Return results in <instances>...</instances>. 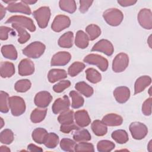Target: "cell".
Returning <instances> with one entry per match:
<instances>
[{
    "mask_svg": "<svg viewBox=\"0 0 152 152\" xmlns=\"http://www.w3.org/2000/svg\"><path fill=\"white\" fill-rule=\"evenodd\" d=\"M111 136L113 140L121 144L126 143L129 140L128 133L126 131L123 129H118L113 131Z\"/></svg>",
    "mask_w": 152,
    "mask_h": 152,
    "instance_id": "obj_33",
    "label": "cell"
},
{
    "mask_svg": "<svg viewBox=\"0 0 152 152\" xmlns=\"http://www.w3.org/2000/svg\"><path fill=\"white\" fill-rule=\"evenodd\" d=\"M86 78L90 83L96 84L100 82L102 80V76L100 72L93 68H89L86 70Z\"/></svg>",
    "mask_w": 152,
    "mask_h": 152,
    "instance_id": "obj_36",
    "label": "cell"
},
{
    "mask_svg": "<svg viewBox=\"0 0 152 152\" xmlns=\"http://www.w3.org/2000/svg\"><path fill=\"white\" fill-rule=\"evenodd\" d=\"M47 131L43 128H37L33 130L32 132L33 140L38 144H43L48 135Z\"/></svg>",
    "mask_w": 152,
    "mask_h": 152,
    "instance_id": "obj_31",
    "label": "cell"
},
{
    "mask_svg": "<svg viewBox=\"0 0 152 152\" xmlns=\"http://www.w3.org/2000/svg\"><path fill=\"white\" fill-rule=\"evenodd\" d=\"M67 77V73L65 70L62 69H52L48 74V78L50 83H53Z\"/></svg>",
    "mask_w": 152,
    "mask_h": 152,
    "instance_id": "obj_21",
    "label": "cell"
},
{
    "mask_svg": "<svg viewBox=\"0 0 152 152\" xmlns=\"http://www.w3.org/2000/svg\"><path fill=\"white\" fill-rule=\"evenodd\" d=\"M5 13H6L5 8L1 4H0V17H1V20H2L4 17L5 15Z\"/></svg>",
    "mask_w": 152,
    "mask_h": 152,
    "instance_id": "obj_53",
    "label": "cell"
},
{
    "mask_svg": "<svg viewBox=\"0 0 152 152\" xmlns=\"http://www.w3.org/2000/svg\"><path fill=\"white\" fill-rule=\"evenodd\" d=\"M89 43V38L88 35L82 30H79L77 32L75 38V45L81 49L86 48Z\"/></svg>",
    "mask_w": 152,
    "mask_h": 152,
    "instance_id": "obj_24",
    "label": "cell"
},
{
    "mask_svg": "<svg viewBox=\"0 0 152 152\" xmlns=\"http://www.w3.org/2000/svg\"><path fill=\"white\" fill-rule=\"evenodd\" d=\"M129 131L133 138L138 140L143 139L148 133L146 125L140 122H132L129 125Z\"/></svg>",
    "mask_w": 152,
    "mask_h": 152,
    "instance_id": "obj_7",
    "label": "cell"
},
{
    "mask_svg": "<svg viewBox=\"0 0 152 152\" xmlns=\"http://www.w3.org/2000/svg\"><path fill=\"white\" fill-rule=\"evenodd\" d=\"M75 88L78 91L87 97L91 96L94 92L93 88L84 81L77 83L75 86Z\"/></svg>",
    "mask_w": 152,
    "mask_h": 152,
    "instance_id": "obj_29",
    "label": "cell"
},
{
    "mask_svg": "<svg viewBox=\"0 0 152 152\" xmlns=\"http://www.w3.org/2000/svg\"><path fill=\"white\" fill-rule=\"evenodd\" d=\"M115 144L109 140H101L97 144V149L100 152H109L114 149Z\"/></svg>",
    "mask_w": 152,
    "mask_h": 152,
    "instance_id": "obj_42",
    "label": "cell"
},
{
    "mask_svg": "<svg viewBox=\"0 0 152 152\" xmlns=\"http://www.w3.org/2000/svg\"><path fill=\"white\" fill-rule=\"evenodd\" d=\"M71 85V82L69 80H62L56 84L53 87V90L56 93H61L65 89L68 88Z\"/></svg>",
    "mask_w": 152,
    "mask_h": 152,
    "instance_id": "obj_46",
    "label": "cell"
},
{
    "mask_svg": "<svg viewBox=\"0 0 152 152\" xmlns=\"http://www.w3.org/2000/svg\"><path fill=\"white\" fill-rule=\"evenodd\" d=\"M151 142H152V141L150 140V142H149V143H148V146H147V148H148V150L149 151H151V150H152Z\"/></svg>",
    "mask_w": 152,
    "mask_h": 152,
    "instance_id": "obj_56",
    "label": "cell"
},
{
    "mask_svg": "<svg viewBox=\"0 0 152 152\" xmlns=\"http://www.w3.org/2000/svg\"><path fill=\"white\" fill-rule=\"evenodd\" d=\"M147 42H148V44L150 46V48H151V35H150L147 40Z\"/></svg>",
    "mask_w": 152,
    "mask_h": 152,
    "instance_id": "obj_57",
    "label": "cell"
},
{
    "mask_svg": "<svg viewBox=\"0 0 152 152\" xmlns=\"http://www.w3.org/2000/svg\"><path fill=\"white\" fill-rule=\"evenodd\" d=\"M129 64V56L125 53L118 54L113 60L112 69L115 72H121L128 66Z\"/></svg>",
    "mask_w": 152,
    "mask_h": 152,
    "instance_id": "obj_8",
    "label": "cell"
},
{
    "mask_svg": "<svg viewBox=\"0 0 152 152\" xmlns=\"http://www.w3.org/2000/svg\"><path fill=\"white\" fill-rule=\"evenodd\" d=\"M86 31L88 34L89 40H94L97 39L101 34L100 27L96 24H90L86 28Z\"/></svg>",
    "mask_w": 152,
    "mask_h": 152,
    "instance_id": "obj_38",
    "label": "cell"
},
{
    "mask_svg": "<svg viewBox=\"0 0 152 152\" xmlns=\"http://www.w3.org/2000/svg\"><path fill=\"white\" fill-rule=\"evenodd\" d=\"M14 140V133L11 129H5L0 134V141L2 144H10Z\"/></svg>",
    "mask_w": 152,
    "mask_h": 152,
    "instance_id": "obj_44",
    "label": "cell"
},
{
    "mask_svg": "<svg viewBox=\"0 0 152 152\" xmlns=\"http://www.w3.org/2000/svg\"><path fill=\"white\" fill-rule=\"evenodd\" d=\"M71 54L66 51H61L55 53L51 59V66H64L71 60Z\"/></svg>",
    "mask_w": 152,
    "mask_h": 152,
    "instance_id": "obj_12",
    "label": "cell"
},
{
    "mask_svg": "<svg viewBox=\"0 0 152 152\" xmlns=\"http://www.w3.org/2000/svg\"><path fill=\"white\" fill-rule=\"evenodd\" d=\"M71 20L69 18L64 15H56L51 25L52 29L56 32H60L69 27Z\"/></svg>",
    "mask_w": 152,
    "mask_h": 152,
    "instance_id": "obj_10",
    "label": "cell"
},
{
    "mask_svg": "<svg viewBox=\"0 0 152 152\" xmlns=\"http://www.w3.org/2000/svg\"><path fill=\"white\" fill-rule=\"evenodd\" d=\"M10 151H11L10 149L8 147L4 146V145L1 146V148H0L1 152H10Z\"/></svg>",
    "mask_w": 152,
    "mask_h": 152,
    "instance_id": "obj_54",
    "label": "cell"
},
{
    "mask_svg": "<svg viewBox=\"0 0 152 152\" xmlns=\"http://www.w3.org/2000/svg\"><path fill=\"white\" fill-rule=\"evenodd\" d=\"M148 93H149L150 96H151V88H149V90H148Z\"/></svg>",
    "mask_w": 152,
    "mask_h": 152,
    "instance_id": "obj_59",
    "label": "cell"
},
{
    "mask_svg": "<svg viewBox=\"0 0 152 152\" xmlns=\"http://www.w3.org/2000/svg\"><path fill=\"white\" fill-rule=\"evenodd\" d=\"M59 5L62 10L69 13H74L77 9L76 2L74 0H61Z\"/></svg>",
    "mask_w": 152,
    "mask_h": 152,
    "instance_id": "obj_34",
    "label": "cell"
},
{
    "mask_svg": "<svg viewBox=\"0 0 152 152\" xmlns=\"http://www.w3.org/2000/svg\"><path fill=\"white\" fill-rule=\"evenodd\" d=\"M52 100V96L46 91H42L37 93L34 97L35 104L41 108H45L49 106Z\"/></svg>",
    "mask_w": 152,
    "mask_h": 152,
    "instance_id": "obj_14",
    "label": "cell"
},
{
    "mask_svg": "<svg viewBox=\"0 0 152 152\" xmlns=\"http://www.w3.org/2000/svg\"><path fill=\"white\" fill-rule=\"evenodd\" d=\"M69 96L72 99L71 106L74 109H78L83 106L84 103V98L76 91L72 90L69 92Z\"/></svg>",
    "mask_w": 152,
    "mask_h": 152,
    "instance_id": "obj_35",
    "label": "cell"
},
{
    "mask_svg": "<svg viewBox=\"0 0 152 152\" xmlns=\"http://www.w3.org/2000/svg\"><path fill=\"white\" fill-rule=\"evenodd\" d=\"M13 31V30L5 26L0 27V39L2 40H5L8 38V33Z\"/></svg>",
    "mask_w": 152,
    "mask_h": 152,
    "instance_id": "obj_50",
    "label": "cell"
},
{
    "mask_svg": "<svg viewBox=\"0 0 152 152\" xmlns=\"http://www.w3.org/2000/svg\"><path fill=\"white\" fill-rule=\"evenodd\" d=\"M83 61L87 64L96 65L102 71H106L108 68L107 60L98 54H89L84 57Z\"/></svg>",
    "mask_w": 152,
    "mask_h": 152,
    "instance_id": "obj_5",
    "label": "cell"
},
{
    "mask_svg": "<svg viewBox=\"0 0 152 152\" xmlns=\"http://www.w3.org/2000/svg\"><path fill=\"white\" fill-rule=\"evenodd\" d=\"M27 149L30 151H42L43 149L33 144H30L27 146Z\"/></svg>",
    "mask_w": 152,
    "mask_h": 152,
    "instance_id": "obj_52",
    "label": "cell"
},
{
    "mask_svg": "<svg viewBox=\"0 0 152 152\" xmlns=\"http://www.w3.org/2000/svg\"><path fill=\"white\" fill-rule=\"evenodd\" d=\"M47 113V109L45 108H36L30 115V119L33 123H39L44 120Z\"/></svg>",
    "mask_w": 152,
    "mask_h": 152,
    "instance_id": "obj_28",
    "label": "cell"
},
{
    "mask_svg": "<svg viewBox=\"0 0 152 152\" xmlns=\"http://www.w3.org/2000/svg\"><path fill=\"white\" fill-rule=\"evenodd\" d=\"M73 33L72 31H67L59 37L58 43L61 48H70L73 45Z\"/></svg>",
    "mask_w": 152,
    "mask_h": 152,
    "instance_id": "obj_25",
    "label": "cell"
},
{
    "mask_svg": "<svg viewBox=\"0 0 152 152\" xmlns=\"http://www.w3.org/2000/svg\"><path fill=\"white\" fill-rule=\"evenodd\" d=\"M80 11L82 13L87 12L91 5L93 1H87V0H80Z\"/></svg>",
    "mask_w": 152,
    "mask_h": 152,
    "instance_id": "obj_49",
    "label": "cell"
},
{
    "mask_svg": "<svg viewBox=\"0 0 152 152\" xmlns=\"http://www.w3.org/2000/svg\"><path fill=\"white\" fill-rule=\"evenodd\" d=\"M151 103L152 99L151 97L146 99L142 105V112L145 116H150L151 114Z\"/></svg>",
    "mask_w": 152,
    "mask_h": 152,
    "instance_id": "obj_47",
    "label": "cell"
},
{
    "mask_svg": "<svg viewBox=\"0 0 152 152\" xmlns=\"http://www.w3.org/2000/svg\"><path fill=\"white\" fill-rule=\"evenodd\" d=\"M102 121L107 126H116L122 124L123 119L122 116L116 113H109L103 116Z\"/></svg>",
    "mask_w": 152,
    "mask_h": 152,
    "instance_id": "obj_20",
    "label": "cell"
},
{
    "mask_svg": "<svg viewBox=\"0 0 152 152\" xmlns=\"http://www.w3.org/2000/svg\"><path fill=\"white\" fill-rule=\"evenodd\" d=\"M11 26L13 28L15 29L16 31L18 32V42L21 43L23 44L27 42L30 38V34L27 31L24 27L20 26L17 23H11Z\"/></svg>",
    "mask_w": 152,
    "mask_h": 152,
    "instance_id": "obj_23",
    "label": "cell"
},
{
    "mask_svg": "<svg viewBox=\"0 0 152 152\" xmlns=\"http://www.w3.org/2000/svg\"><path fill=\"white\" fill-rule=\"evenodd\" d=\"M31 86V83L30 80L27 79L20 80L17 81L14 85L15 90L17 92L24 93L28 90Z\"/></svg>",
    "mask_w": 152,
    "mask_h": 152,
    "instance_id": "obj_41",
    "label": "cell"
},
{
    "mask_svg": "<svg viewBox=\"0 0 152 152\" xmlns=\"http://www.w3.org/2000/svg\"><path fill=\"white\" fill-rule=\"evenodd\" d=\"M74 119L77 125L80 127H86L91 122V119L86 110H80L75 112Z\"/></svg>",
    "mask_w": 152,
    "mask_h": 152,
    "instance_id": "obj_18",
    "label": "cell"
},
{
    "mask_svg": "<svg viewBox=\"0 0 152 152\" xmlns=\"http://www.w3.org/2000/svg\"><path fill=\"white\" fill-rule=\"evenodd\" d=\"M9 95L7 93L0 91V110L2 113H7L9 111Z\"/></svg>",
    "mask_w": 152,
    "mask_h": 152,
    "instance_id": "obj_40",
    "label": "cell"
},
{
    "mask_svg": "<svg viewBox=\"0 0 152 152\" xmlns=\"http://www.w3.org/2000/svg\"><path fill=\"white\" fill-rule=\"evenodd\" d=\"M0 73L2 78L11 77L15 73L14 64L8 61L1 62L0 64Z\"/></svg>",
    "mask_w": 152,
    "mask_h": 152,
    "instance_id": "obj_22",
    "label": "cell"
},
{
    "mask_svg": "<svg viewBox=\"0 0 152 152\" xmlns=\"http://www.w3.org/2000/svg\"><path fill=\"white\" fill-rule=\"evenodd\" d=\"M45 45L40 42H34L27 45L23 50V53L30 58H38L44 53Z\"/></svg>",
    "mask_w": 152,
    "mask_h": 152,
    "instance_id": "obj_2",
    "label": "cell"
},
{
    "mask_svg": "<svg viewBox=\"0 0 152 152\" xmlns=\"http://www.w3.org/2000/svg\"><path fill=\"white\" fill-rule=\"evenodd\" d=\"M1 53L5 58L11 60H15L17 58V50L12 45L2 46L1 48Z\"/></svg>",
    "mask_w": 152,
    "mask_h": 152,
    "instance_id": "obj_27",
    "label": "cell"
},
{
    "mask_svg": "<svg viewBox=\"0 0 152 152\" xmlns=\"http://www.w3.org/2000/svg\"><path fill=\"white\" fill-rule=\"evenodd\" d=\"M113 96L118 103H124L130 97V90L127 87L120 86L115 89Z\"/></svg>",
    "mask_w": 152,
    "mask_h": 152,
    "instance_id": "obj_17",
    "label": "cell"
},
{
    "mask_svg": "<svg viewBox=\"0 0 152 152\" xmlns=\"http://www.w3.org/2000/svg\"><path fill=\"white\" fill-rule=\"evenodd\" d=\"M103 17L106 22L110 26H117L119 25L124 19V14L118 8H109L103 14Z\"/></svg>",
    "mask_w": 152,
    "mask_h": 152,
    "instance_id": "obj_1",
    "label": "cell"
},
{
    "mask_svg": "<svg viewBox=\"0 0 152 152\" xmlns=\"http://www.w3.org/2000/svg\"><path fill=\"white\" fill-rule=\"evenodd\" d=\"M70 101L68 97L66 95L62 97L57 99L52 104V110L53 113L58 114L69 109Z\"/></svg>",
    "mask_w": 152,
    "mask_h": 152,
    "instance_id": "obj_13",
    "label": "cell"
},
{
    "mask_svg": "<svg viewBox=\"0 0 152 152\" xmlns=\"http://www.w3.org/2000/svg\"><path fill=\"white\" fill-rule=\"evenodd\" d=\"M1 128H2L4 125V120L2 118H1Z\"/></svg>",
    "mask_w": 152,
    "mask_h": 152,
    "instance_id": "obj_58",
    "label": "cell"
},
{
    "mask_svg": "<svg viewBox=\"0 0 152 152\" xmlns=\"http://www.w3.org/2000/svg\"><path fill=\"white\" fill-rule=\"evenodd\" d=\"M79 129V127L74 123L66 125H61L60 126V131L65 134H68L72 130H77Z\"/></svg>",
    "mask_w": 152,
    "mask_h": 152,
    "instance_id": "obj_48",
    "label": "cell"
},
{
    "mask_svg": "<svg viewBox=\"0 0 152 152\" xmlns=\"http://www.w3.org/2000/svg\"><path fill=\"white\" fill-rule=\"evenodd\" d=\"M59 141L58 135L54 132H50L48 134L43 144L49 148H54L58 144Z\"/></svg>",
    "mask_w": 152,
    "mask_h": 152,
    "instance_id": "obj_37",
    "label": "cell"
},
{
    "mask_svg": "<svg viewBox=\"0 0 152 152\" xmlns=\"http://www.w3.org/2000/svg\"><path fill=\"white\" fill-rule=\"evenodd\" d=\"M74 112L72 110L68 109L60 113L58 117V120L61 125L70 124L74 123Z\"/></svg>",
    "mask_w": 152,
    "mask_h": 152,
    "instance_id": "obj_30",
    "label": "cell"
},
{
    "mask_svg": "<svg viewBox=\"0 0 152 152\" xmlns=\"http://www.w3.org/2000/svg\"><path fill=\"white\" fill-rule=\"evenodd\" d=\"M86 67L84 63L77 61L72 64L68 69V73L71 77H75L81 72Z\"/></svg>",
    "mask_w": 152,
    "mask_h": 152,
    "instance_id": "obj_39",
    "label": "cell"
},
{
    "mask_svg": "<svg viewBox=\"0 0 152 152\" xmlns=\"http://www.w3.org/2000/svg\"><path fill=\"white\" fill-rule=\"evenodd\" d=\"M151 83V78L150 76L143 75L137 79L134 86V94H138L150 85Z\"/></svg>",
    "mask_w": 152,
    "mask_h": 152,
    "instance_id": "obj_19",
    "label": "cell"
},
{
    "mask_svg": "<svg viewBox=\"0 0 152 152\" xmlns=\"http://www.w3.org/2000/svg\"><path fill=\"white\" fill-rule=\"evenodd\" d=\"M22 2H23L24 3H25L27 5H31V4H34L35 3L37 2V1H28V0H24V1H21Z\"/></svg>",
    "mask_w": 152,
    "mask_h": 152,
    "instance_id": "obj_55",
    "label": "cell"
},
{
    "mask_svg": "<svg viewBox=\"0 0 152 152\" xmlns=\"http://www.w3.org/2000/svg\"><path fill=\"white\" fill-rule=\"evenodd\" d=\"M138 21L140 26L145 29L150 30L152 28V14L150 9H141L138 14Z\"/></svg>",
    "mask_w": 152,
    "mask_h": 152,
    "instance_id": "obj_9",
    "label": "cell"
},
{
    "mask_svg": "<svg viewBox=\"0 0 152 152\" xmlns=\"http://www.w3.org/2000/svg\"><path fill=\"white\" fill-rule=\"evenodd\" d=\"M91 129L97 136H103L106 134L107 128L106 125L100 120H95L91 124Z\"/></svg>",
    "mask_w": 152,
    "mask_h": 152,
    "instance_id": "obj_26",
    "label": "cell"
},
{
    "mask_svg": "<svg viewBox=\"0 0 152 152\" xmlns=\"http://www.w3.org/2000/svg\"><path fill=\"white\" fill-rule=\"evenodd\" d=\"M17 23L23 27L27 28L31 32L36 30V26L33 21L27 17L23 15H14L8 18L5 23Z\"/></svg>",
    "mask_w": 152,
    "mask_h": 152,
    "instance_id": "obj_6",
    "label": "cell"
},
{
    "mask_svg": "<svg viewBox=\"0 0 152 152\" xmlns=\"http://www.w3.org/2000/svg\"><path fill=\"white\" fill-rule=\"evenodd\" d=\"M9 106L13 116H18L24 113L26 104L24 99L19 96H12L9 99Z\"/></svg>",
    "mask_w": 152,
    "mask_h": 152,
    "instance_id": "obj_4",
    "label": "cell"
},
{
    "mask_svg": "<svg viewBox=\"0 0 152 152\" xmlns=\"http://www.w3.org/2000/svg\"><path fill=\"white\" fill-rule=\"evenodd\" d=\"M6 9L11 12H21L27 15H30L31 13L30 8L28 5L22 1L17 2L16 1L8 5Z\"/></svg>",
    "mask_w": 152,
    "mask_h": 152,
    "instance_id": "obj_16",
    "label": "cell"
},
{
    "mask_svg": "<svg viewBox=\"0 0 152 152\" xmlns=\"http://www.w3.org/2000/svg\"><path fill=\"white\" fill-rule=\"evenodd\" d=\"M75 151H94V145L91 143L86 142H80L78 144H76L75 147Z\"/></svg>",
    "mask_w": 152,
    "mask_h": 152,
    "instance_id": "obj_45",
    "label": "cell"
},
{
    "mask_svg": "<svg viewBox=\"0 0 152 152\" xmlns=\"http://www.w3.org/2000/svg\"><path fill=\"white\" fill-rule=\"evenodd\" d=\"M91 51H98L107 56H110L114 52V48L110 41L106 39H102L94 45Z\"/></svg>",
    "mask_w": 152,
    "mask_h": 152,
    "instance_id": "obj_11",
    "label": "cell"
},
{
    "mask_svg": "<svg viewBox=\"0 0 152 152\" xmlns=\"http://www.w3.org/2000/svg\"><path fill=\"white\" fill-rule=\"evenodd\" d=\"M50 10L48 7H42L33 13L39 27L45 28L47 27L50 17Z\"/></svg>",
    "mask_w": 152,
    "mask_h": 152,
    "instance_id": "obj_3",
    "label": "cell"
},
{
    "mask_svg": "<svg viewBox=\"0 0 152 152\" xmlns=\"http://www.w3.org/2000/svg\"><path fill=\"white\" fill-rule=\"evenodd\" d=\"M91 135L86 129H78L73 134V139L75 142L88 141L91 140Z\"/></svg>",
    "mask_w": 152,
    "mask_h": 152,
    "instance_id": "obj_32",
    "label": "cell"
},
{
    "mask_svg": "<svg viewBox=\"0 0 152 152\" xmlns=\"http://www.w3.org/2000/svg\"><path fill=\"white\" fill-rule=\"evenodd\" d=\"M34 72V63L29 59H22L18 64V74L21 76L31 75Z\"/></svg>",
    "mask_w": 152,
    "mask_h": 152,
    "instance_id": "obj_15",
    "label": "cell"
},
{
    "mask_svg": "<svg viewBox=\"0 0 152 152\" xmlns=\"http://www.w3.org/2000/svg\"><path fill=\"white\" fill-rule=\"evenodd\" d=\"M137 1L135 0H118V3L122 7H128L134 5Z\"/></svg>",
    "mask_w": 152,
    "mask_h": 152,
    "instance_id": "obj_51",
    "label": "cell"
},
{
    "mask_svg": "<svg viewBox=\"0 0 152 152\" xmlns=\"http://www.w3.org/2000/svg\"><path fill=\"white\" fill-rule=\"evenodd\" d=\"M75 145V141L69 138H64L60 141L61 148L65 151H74Z\"/></svg>",
    "mask_w": 152,
    "mask_h": 152,
    "instance_id": "obj_43",
    "label": "cell"
}]
</instances>
